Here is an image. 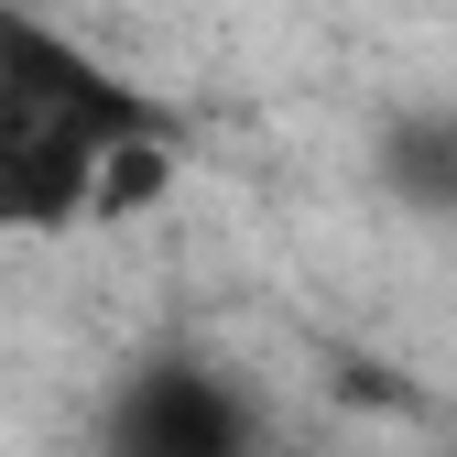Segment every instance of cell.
Segmentation results:
<instances>
[{
  "label": "cell",
  "mask_w": 457,
  "mask_h": 457,
  "mask_svg": "<svg viewBox=\"0 0 457 457\" xmlns=\"http://www.w3.org/2000/svg\"><path fill=\"white\" fill-rule=\"evenodd\" d=\"M370 175L414 218L457 228V109H392V120L370 131Z\"/></svg>",
  "instance_id": "3957f363"
},
{
  "label": "cell",
  "mask_w": 457,
  "mask_h": 457,
  "mask_svg": "<svg viewBox=\"0 0 457 457\" xmlns=\"http://www.w3.org/2000/svg\"><path fill=\"white\" fill-rule=\"evenodd\" d=\"M98 457H272L262 392L207 360V349H153L109 381L98 403Z\"/></svg>",
  "instance_id": "7a4b0ae2"
},
{
  "label": "cell",
  "mask_w": 457,
  "mask_h": 457,
  "mask_svg": "<svg viewBox=\"0 0 457 457\" xmlns=\"http://www.w3.org/2000/svg\"><path fill=\"white\" fill-rule=\"evenodd\" d=\"M186 131L142 77L87 54L66 22L0 0V240H66L87 228V175L109 142Z\"/></svg>",
  "instance_id": "6da1fadb"
},
{
  "label": "cell",
  "mask_w": 457,
  "mask_h": 457,
  "mask_svg": "<svg viewBox=\"0 0 457 457\" xmlns=\"http://www.w3.org/2000/svg\"><path fill=\"white\" fill-rule=\"evenodd\" d=\"M186 175V131H153V142H109L98 153V175H87V228H120L142 207H163Z\"/></svg>",
  "instance_id": "277c9868"
}]
</instances>
